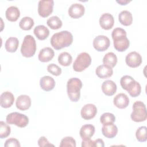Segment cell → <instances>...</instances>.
Masks as SVG:
<instances>
[{
  "mask_svg": "<svg viewBox=\"0 0 147 147\" xmlns=\"http://www.w3.org/2000/svg\"><path fill=\"white\" fill-rule=\"evenodd\" d=\"M50 41L52 47L56 50H59L71 45L73 36L67 30H62L53 34Z\"/></svg>",
  "mask_w": 147,
  "mask_h": 147,
  "instance_id": "obj_1",
  "label": "cell"
},
{
  "mask_svg": "<svg viewBox=\"0 0 147 147\" xmlns=\"http://www.w3.org/2000/svg\"><path fill=\"white\" fill-rule=\"evenodd\" d=\"M114 48L119 52L126 50L130 45L129 39L126 37V31L121 28H115L111 33Z\"/></svg>",
  "mask_w": 147,
  "mask_h": 147,
  "instance_id": "obj_2",
  "label": "cell"
},
{
  "mask_svg": "<svg viewBox=\"0 0 147 147\" xmlns=\"http://www.w3.org/2000/svg\"><path fill=\"white\" fill-rule=\"evenodd\" d=\"M82 87V82L77 78L69 79L67 83V94L72 102H77L80 97V90Z\"/></svg>",
  "mask_w": 147,
  "mask_h": 147,
  "instance_id": "obj_3",
  "label": "cell"
},
{
  "mask_svg": "<svg viewBox=\"0 0 147 147\" xmlns=\"http://www.w3.org/2000/svg\"><path fill=\"white\" fill-rule=\"evenodd\" d=\"M36 51V43L34 38L32 35H26L24 38L21 47V52L25 57H32Z\"/></svg>",
  "mask_w": 147,
  "mask_h": 147,
  "instance_id": "obj_4",
  "label": "cell"
},
{
  "mask_svg": "<svg viewBox=\"0 0 147 147\" xmlns=\"http://www.w3.org/2000/svg\"><path fill=\"white\" fill-rule=\"evenodd\" d=\"M133 111L131 113V119L136 122L145 121L147 118L145 105L141 101L135 102L132 106Z\"/></svg>",
  "mask_w": 147,
  "mask_h": 147,
  "instance_id": "obj_5",
  "label": "cell"
},
{
  "mask_svg": "<svg viewBox=\"0 0 147 147\" xmlns=\"http://www.w3.org/2000/svg\"><path fill=\"white\" fill-rule=\"evenodd\" d=\"M91 63L90 55L87 52L80 53L74 62L72 67L76 72H82L88 67Z\"/></svg>",
  "mask_w": 147,
  "mask_h": 147,
  "instance_id": "obj_6",
  "label": "cell"
},
{
  "mask_svg": "<svg viewBox=\"0 0 147 147\" xmlns=\"http://www.w3.org/2000/svg\"><path fill=\"white\" fill-rule=\"evenodd\" d=\"M6 120L8 124L15 125L20 127H24L29 123L28 117L26 115L18 112H13L9 114Z\"/></svg>",
  "mask_w": 147,
  "mask_h": 147,
  "instance_id": "obj_7",
  "label": "cell"
},
{
  "mask_svg": "<svg viewBox=\"0 0 147 147\" xmlns=\"http://www.w3.org/2000/svg\"><path fill=\"white\" fill-rule=\"evenodd\" d=\"M54 1L53 0H41L38 4V13L42 17H47L53 11Z\"/></svg>",
  "mask_w": 147,
  "mask_h": 147,
  "instance_id": "obj_8",
  "label": "cell"
},
{
  "mask_svg": "<svg viewBox=\"0 0 147 147\" xmlns=\"http://www.w3.org/2000/svg\"><path fill=\"white\" fill-rule=\"evenodd\" d=\"M110 44L109 38L104 35H99L93 40L94 48L99 52H103L107 49Z\"/></svg>",
  "mask_w": 147,
  "mask_h": 147,
  "instance_id": "obj_9",
  "label": "cell"
},
{
  "mask_svg": "<svg viewBox=\"0 0 147 147\" xmlns=\"http://www.w3.org/2000/svg\"><path fill=\"white\" fill-rule=\"evenodd\" d=\"M126 64L131 68H136L142 63V57L140 53L136 51L128 53L125 58Z\"/></svg>",
  "mask_w": 147,
  "mask_h": 147,
  "instance_id": "obj_10",
  "label": "cell"
},
{
  "mask_svg": "<svg viewBox=\"0 0 147 147\" xmlns=\"http://www.w3.org/2000/svg\"><path fill=\"white\" fill-rule=\"evenodd\" d=\"M97 113V108L95 105L88 103L85 105L81 109L80 114L82 117L86 119L89 120L93 118Z\"/></svg>",
  "mask_w": 147,
  "mask_h": 147,
  "instance_id": "obj_11",
  "label": "cell"
},
{
  "mask_svg": "<svg viewBox=\"0 0 147 147\" xmlns=\"http://www.w3.org/2000/svg\"><path fill=\"white\" fill-rule=\"evenodd\" d=\"M85 11L84 6L78 3L72 4L68 9V14L73 18H79L84 15Z\"/></svg>",
  "mask_w": 147,
  "mask_h": 147,
  "instance_id": "obj_12",
  "label": "cell"
},
{
  "mask_svg": "<svg viewBox=\"0 0 147 147\" xmlns=\"http://www.w3.org/2000/svg\"><path fill=\"white\" fill-rule=\"evenodd\" d=\"M129 95L132 97L138 96L141 92V87L140 84L134 79L131 80L125 87Z\"/></svg>",
  "mask_w": 147,
  "mask_h": 147,
  "instance_id": "obj_13",
  "label": "cell"
},
{
  "mask_svg": "<svg viewBox=\"0 0 147 147\" xmlns=\"http://www.w3.org/2000/svg\"><path fill=\"white\" fill-rule=\"evenodd\" d=\"M114 24V17L110 13H103L99 18V25L100 27L105 30H109L111 29Z\"/></svg>",
  "mask_w": 147,
  "mask_h": 147,
  "instance_id": "obj_14",
  "label": "cell"
},
{
  "mask_svg": "<svg viewBox=\"0 0 147 147\" xmlns=\"http://www.w3.org/2000/svg\"><path fill=\"white\" fill-rule=\"evenodd\" d=\"M16 106L17 108L20 110L25 111L31 106V99L28 95H21L16 101Z\"/></svg>",
  "mask_w": 147,
  "mask_h": 147,
  "instance_id": "obj_15",
  "label": "cell"
},
{
  "mask_svg": "<svg viewBox=\"0 0 147 147\" xmlns=\"http://www.w3.org/2000/svg\"><path fill=\"white\" fill-rule=\"evenodd\" d=\"M114 105L119 109H125L129 104V99L124 93L117 94L113 99Z\"/></svg>",
  "mask_w": 147,
  "mask_h": 147,
  "instance_id": "obj_16",
  "label": "cell"
},
{
  "mask_svg": "<svg viewBox=\"0 0 147 147\" xmlns=\"http://www.w3.org/2000/svg\"><path fill=\"white\" fill-rule=\"evenodd\" d=\"M117 88V84L111 80H106L102 84V92L107 96L113 95L116 92Z\"/></svg>",
  "mask_w": 147,
  "mask_h": 147,
  "instance_id": "obj_17",
  "label": "cell"
},
{
  "mask_svg": "<svg viewBox=\"0 0 147 147\" xmlns=\"http://www.w3.org/2000/svg\"><path fill=\"white\" fill-rule=\"evenodd\" d=\"M95 73L96 75L102 79L108 78L112 76L113 74V70L111 67L102 64L99 65L95 69Z\"/></svg>",
  "mask_w": 147,
  "mask_h": 147,
  "instance_id": "obj_18",
  "label": "cell"
},
{
  "mask_svg": "<svg viewBox=\"0 0 147 147\" xmlns=\"http://www.w3.org/2000/svg\"><path fill=\"white\" fill-rule=\"evenodd\" d=\"M14 101L13 94L9 91L3 92L1 95V106L3 108H9L12 106Z\"/></svg>",
  "mask_w": 147,
  "mask_h": 147,
  "instance_id": "obj_19",
  "label": "cell"
},
{
  "mask_svg": "<svg viewBox=\"0 0 147 147\" xmlns=\"http://www.w3.org/2000/svg\"><path fill=\"white\" fill-rule=\"evenodd\" d=\"M102 133L106 138H113L116 136L118 133V128L113 123L104 125L102 127Z\"/></svg>",
  "mask_w": 147,
  "mask_h": 147,
  "instance_id": "obj_20",
  "label": "cell"
},
{
  "mask_svg": "<svg viewBox=\"0 0 147 147\" xmlns=\"http://www.w3.org/2000/svg\"><path fill=\"white\" fill-rule=\"evenodd\" d=\"M40 86L43 90L49 91L53 90L55 87V82L51 76H44L40 80Z\"/></svg>",
  "mask_w": 147,
  "mask_h": 147,
  "instance_id": "obj_21",
  "label": "cell"
},
{
  "mask_svg": "<svg viewBox=\"0 0 147 147\" xmlns=\"http://www.w3.org/2000/svg\"><path fill=\"white\" fill-rule=\"evenodd\" d=\"M54 51L50 47H45L40 50L38 53V60L41 62H48L54 57Z\"/></svg>",
  "mask_w": 147,
  "mask_h": 147,
  "instance_id": "obj_22",
  "label": "cell"
},
{
  "mask_svg": "<svg viewBox=\"0 0 147 147\" xmlns=\"http://www.w3.org/2000/svg\"><path fill=\"white\" fill-rule=\"evenodd\" d=\"M95 133V127L91 124H86L83 125L80 130L79 134L82 140H87L90 138Z\"/></svg>",
  "mask_w": 147,
  "mask_h": 147,
  "instance_id": "obj_23",
  "label": "cell"
},
{
  "mask_svg": "<svg viewBox=\"0 0 147 147\" xmlns=\"http://www.w3.org/2000/svg\"><path fill=\"white\" fill-rule=\"evenodd\" d=\"M5 16L7 20L11 22H14L16 21L20 17V11L17 7L11 6L6 9Z\"/></svg>",
  "mask_w": 147,
  "mask_h": 147,
  "instance_id": "obj_24",
  "label": "cell"
},
{
  "mask_svg": "<svg viewBox=\"0 0 147 147\" xmlns=\"http://www.w3.org/2000/svg\"><path fill=\"white\" fill-rule=\"evenodd\" d=\"M33 32L34 35L40 40H44L46 39L49 34V29L43 25H40L36 26L34 29Z\"/></svg>",
  "mask_w": 147,
  "mask_h": 147,
  "instance_id": "obj_25",
  "label": "cell"
},
{
  "mask_svg": "<svg viewBox=\"0 0 147 147\" xmlns=\"http://www.w3.org/2000/svg\"><path fill=\"white\" fill-rule=\"evenodd\" d=\"M118 20L120 23L124 26L130 25L133 22L132 14L127 10H122L118 15Z\"/></svg>",
  "mask_w": 147,
  "mask_h": 147,
  "instance_id": "obj_26",
  "label": "cell"
},
{
  "mask_svg": "<svg viewBox=\"0 0 147 147\" xmlns=\"http://www.w3.org/2000/svg\"><path fill=\"white\" fill-rule=\"evenodd\" d=\"M19 44L17 38L10 37L7 39L5 42V47L6 50L9 52H14L17 51Z\"/></svg>",
  "mask_w": 147,
  "mask_h": 147,
  "instance_id": "obj_27",
  "label": "cell"
},
{
  "mask_svg": "<svg viewBox=\"0 0 147 147\" xmlns=\"http://www.w3.org/2000/svg\"><path fill=\"white\" fill-rule=\"evenodd\" d=\"M103 63L105 65L113 68L117 63V57L113 52H108L103 58Z\"/></svg>",
  "mask_w": 147,
  "mask_h": 147,
  "instance_id": "obj_28",
  "label": "cell"
},
{
  "mask_svg": "<svg viewBox=\"0 0 147 147\" xmlns=\"http://www.w3.org/2000/svg\"><path fill=\"white\" fill-rule=\"evenodd\" d=\"M72 61V57L71 55L67 52H63L61 53L58 56V62L63 66H68Z\"/></svg>",
  "mask_w": 147,
  "mask_h": 147,
  "instance_id": "obj_29",
  "label": "cell"
},
{
  "mask_svg": "<svg viewBox=\"0 0 147 147\" xmlns=\"http://www.w3.org/2000/svg\"><path fill=\"white\" fill-rule=\"evenodd\" d=\"M47 24L49 28L54 30L60 28L63 25L61 20L56 16L49 18L47 21Z\"/></svg>",
  "mask_w": 147,
  "mask_h": 147,
  "instance_id": "obj_30",
  "label": "cell"
},
{
  "mask_svg": "<svg viewBox=\"0 0 147 147\" xmlns=\"http://www.w3.org/2000/svg\"><path fill=\"white\" fill-rule=\"evenodd\" d=\"M34 24V21L31 17H24L20 21L19 26L21 29L24 30H29L32 29Z\"/></svg>",
  "mask_w": 147,
  "mask_h": 147,
  "instance_id": "obj_31",
  "label": "cell"
},
{
  "mask_svg": "<svg viewBox=\"0 0 147 147\" xmlns=\"http://www.w3.org/2000/svg\"><path fill=\"white\" fill-rule=\"evenodd\" d=\"M100 121L103 125L113 123L115 121V117L112 113H105L100 116Z\"/></svg>",
  "mask_w": 147,
  "mask_h": 147,
  "instance_id": "obj_32",
  "label": "cell"
},
{
  "mask_svg": "<svg viewBox=\"0 0 147 147\" xmlns=\"http://www.w3.org/2000/svg\"><path fill=\"white\" fill-rule=\"evenodd\" d=\"M137 140L140 142H145L147 140V128L146 126H141L136 132Z\"/></svg>",
  "mask_w": 147,
  "mask_h": 147,
  "instance_id": "obj_33",
  "label": "cell"
},
{
  "mask_svg": "<svg viewBox=\"0 0 147 147\" xmlns=\"http://www.w3.org/2000/svg\"><path fill=\"white\" fill-rule=\"evenodd\" d=\"M11 131V129L9 125L6 124L3 121L0 122V138L3 139L8 137Z\"/></svg>",
  "mask_w": 147,
  "mask_h": 147,
  "instance_id": "obj_34",
  "label": "cell"
},
{
  "mask_svg": "<svg viewBox=\"0 0 147 147\" xmlns=\"http://www.w3.org/2000/svg\"><path fill=\"white\" fill-rule=\"evenodd\" d=\"M60 146H76V141L74 138L72 137H65L61 140Z\"/></svg>",
  "mask_w": 147,
  "mask_h": 147,
  "instance_id": "obj_35",
  "label": "cell"
},
{
  "mask_svg": "<svg viewBox=\"0 0 147 147\" xmlns=\"http://www.w3.org/2000/svg\"><path fill=\"white\" fill-rule=\"evenodd\" d=\"M48 71L55 76H59L61 74V69L57 65L52 63L47 66Z\"/></svg>",
  "mask_w": 147,
  "mask_h": 147,
  "instance_id": "obj_36",
  "label": "cell"
},
{
  "mask_svg": "<svg viewBox=\"0 0 147 147\" xmlns=\"http://www.w3.org/2000/svg\"><path fill=\"white\" fill-rule=\"evenodd\" d=\"M20 146L18 140L14 138L7 139L4 144L5 147H20Z\"/></svg>",
  "mask_w": 147,
  "mask_h": 147,
  "instance_id": "obj_37",
  "label": "cell"
},
{
  "mask_svg": "<svg viewBox=\"0 0 147 147\" xmlns=\"http://www.w3.org/2000/svg\"><path fill=\"white\" fill-rule=\"evenodd\" d=\"M38 145L39 146H41H41H54V145L49 143V142L48 141V140L44 136H42L38 139Z\"/></svg>",
  "mask_w": 147,
  "mask_h": 147,
  "instance_id": "obj_38",
  "label": "cell"
},
{
  "mask_svg": "<svg viewBox=\"0 0 147 147\" xmlns=\"http://www.w3.org/2000/svg\"><path fill=\"white\" fill-rule=\"evenodd\" d=\"M82 147H94V141L91 140L90 138L87 140H83L82 142Z\"/></svg>",
  "mask_w": 147,
  "mask_h": 147,
  "instance_id": "obj_39",
  "label": "cell"
},
{
  "mask_svg": "<svg viewBox=\"0 0 147 147\" xmlns=\"http://www.w3.org/2000/svg\"><path fill=\"white\" fill-rule=\"evenodd\" d=\"M94 146L96 147H104L105 144H104V141L102 139H97L95 141H94Z\"/></svg>",
  "mask_w": 147,
  "mask_h": 147,
  "instance_id": "obj_40",
  "label": "cell"
},
{
  "mask_svg": "<svg viewBox=\"0 0 147 147\" xmlns=\"http://www.w3.org/2000/svg\"><path fill=\"white\" fill-rule=\"evenodd\" d=\"M116 2L117 3H118L119 4L121 5H126V4H127L128 3H129L130 2H131V1H129V0H117Z\"/></svg>",
  "mask_w": 147,
  "mask_h": 147,
  "instance_id": "obj_41",
  "label": "cell"
}]
</instances>
